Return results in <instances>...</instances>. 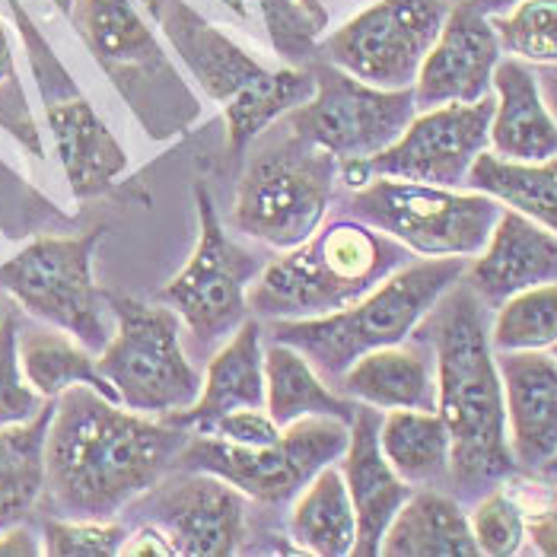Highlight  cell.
Listing matches in <instances>:
<instances>
[{"instance_id": "obj_1", "label": "cell", "mask_w": 557, "mask_h": 557, "mask_svg": "<svg viewBox=\"0 0 557 557\" xmlns=\"http://www.w3.org/2000/svg\"><path fill=\"white\" fill-rule=\"evenodd\" d=\"M188 430L122 408L89 386L54 401L45 443V494L58 516L115 519L175 469Z\"/></svg>"}, {"instance_id": "obj_2", "label": "cell", "mask_w": 557, "mask_h": 557, "mask_svg": "<svg viewBox=\"0 0 557 557\" xmlns=\"http://www.w3.org/2000/svg\"><path fill=\"white\" fill-rule=\"evenodd\" d=\"M421 335H428L433 347L436 411L453 440L449 478L466 497L487 494L516 472V456L487 306L466 277L433 306L421 322Z\"/></svg>"}, {"instance_id": "obj_3", "label": "cell", "mask_w": 557, "mask_h": 557, "mask_svg": "<svg viewBox=\"0 0 557 557\" xmlns=\"http://www.w3.org/2000/svg\"><path fill=\"white\" fill-rule=\"evenodd\" d=\"M405 264L408 249L392 236L363 220H335L264 264L249 306L271 322L332 315L363 300Z\"/></svg>"}, {"instance_id": "obj_4", "label": "cell", "mask_w": 557, "mask_h": 557, "mask_svg": "<svg viewBox=\"0 0 557 557\" xmlns=\"http://www.w3.org/2000/svg\"><path fill=\"white\" fill-rule=\"evenodd\" d=\"M469 271L459 256L428 258L398 268L363 300L319 319H281L271 325V338L297 347L319 370L322 380H342L344 370L363 354L411 338Z\"/></svg>"}, {"instance_id": "obj_5", "label": "cell", "mask_w": 557, "mask_h": 557, "mask_svg": "<svg viewBox=\"0 0 557 557\" xmlns=\"http://www.w3.org/2000/svg\"><path fill=\"white\" fill-rule=\"evenodd\" d=\"M338 175L342 160L290 125L268 134L236 185L233 226L287 252L322 226Z\"/></svg>"}, {"instance_id": "obj_6", "label": "cell", "mask_w": 557, "mask_h": 557, "mask_svg": "<svg viewBox=\"0 0 557 557\" xmlns=\"http://www.w3.org/2000/svg\"><path fill=\"white\" fill-rule=\"evenodd\" d=\"M347 211L408 252L428 258L478 256L504 214L500 201L484 191H456L386 175L357 185Z\"/></svg>"}, {"instance_id": "obj_7", "label": "cell", "mask_w": 557, "mask_h": 557, "mask_svg": "<svg viewBox=\"0 0 557 557\" xmlns=\"http://www.w3.org/2000/svg\"><path fill=\"white\" fill-rule=\"evenodd\" d=\"M102 233L96 226L84 236H42L0 264V290L92 354H102L115 335L109 294L92 281V256Z\"/></svg>"}, {"instance_id": "obj_8", "label": "cell", "mask_w": 557, "mask_h": 557, "mask_svg": "<svg viewBox=\"0 0 557 557\" xmlns=\"http://www.w3.org/2000/svg\"><path fill=\"white\" fill-rule=\"evenodd\" d=\"M115 335L99 354V370L119 401L153 418L185 411L198 401L205 380L182 347V319L172 306H150L109 294Z\"/></svg>"}, {"instance_id": "obj_9", "label": "cell", "mask_w": 557, "mask_h": 557, "mask_svg": "<svg viewBox=\"0 0 557 557\" xmlns=\"http://www.w3.org/2000/svg\"><path fill=\"white\" fill-rule=\"evenodd\" d=\"M350 424L338 418H302L271 443V446H236L216 436L191 433L182 446L175 469L211 472L258 504H287L325 466L344 459Z\"/></svg>"}, {"instance_id": "obj_10", "label": "cell", "mask_w": 557, "mask_h": 557, "mask_svg": "<svg viewBox=\"0 0 557 557\" xmlns=\"http://www.w3.org/2000/svg\"><path fill=\"white\" fill-rule=\"evenodd\" d=\"M309 71L315 77V96L287 115V125L342 163L383 153L418 115L411 86L383 89L363 84L329 61H315Z\"/></svg>"}, {"instance_id": "obj_11", "label": "cell", "mask_w": 557, "mask_h": 557, "mask_svg": "<svg viewBox=\"0 0 557 557\" xmlns=\"http://www.w3.org/2000/svg\"><path fill=\"white\" fill-rule=\"evenodd\" d=\"M195 201L198 246L188 264L160 290V302L178 312L198 342L216 344L246 322L249 290L264 271V261L226 236L205 185L195 188Z\"/></svg>"}, {"instance_id": "obj_12", "label": "cell", "mask_w": 557, "mask_h": 557, "mask_svg": "<svg viewBox=\"0 0 557 557\" xmlns=\"http://www.w3.org/2000/svg\"><path fill=\"white\" fill-rule=\"evenodd\" d=\"M449 10V0H376L319 45V54L363 84L408 89Z\"/></svg>"}, {"instance_id": "obj_13", "label": "cell", "mask_w": 557, "mask_h": 557, "mask_svg": "<svg viewBox=\"0 0 557 557\" xmlns=\"http://www.w3.org/2000/svg\"><path fill=\"white\" fill-rule=\"evenodd\" d=\"M494 106L497 99L484 96L478 102L436 106L414 115L405 134L383 153L370 160L342 163L344 185L357 188L376 175L443 188L469 185V172L491 144Z\"/></svg>"}, {"instance_id": "obj_14", "label": "cell", "mask_w": 557, "mask_h": 557, "mask_svg": "<svg viewBox=\"0 0 557 557\" xmlns=\"http://www.w3.org/2000/svg\"><path fill=\"white\" fill-rule=\"evenodd\" d=\"M166 532L175 555L226 557L246 535V494L211 472L172 469L128 507Z\"/></svg>"}, {"instance_id": "obj_15", "label": "cell", "mask_w": 557, "mask_h": 557, "mask_svg": "<svg viewBox=\"0 0 557 557\" xmlns=\"http://www.w3.org/2000/svg\"><path fill=\"white\" fill-rule=\"evenodd\" d=\"M500 36L491 16L469 3H453L446 26L421 64L414 81L418 112L453 102H478L491 96L500 58Z\"/></svg>"}, {"instance_id": "obj_16", "label": "cell", "mask_w": 557, "mask_h": 557, "mask_svg": "<svg viewBox=\"0 0 557 557\" xmlns=\"http://www.w3.org/2000/svg\"><path fill=\"white\" fill-rule=\"evenodd\" d=\"M380 424L383 411L360 405L350 421V440L344 449L342 474L357 513V557L383 555L388 525L411 497V484L398 478L380 446Z\"/></svg>"}, {"instance_id": "obj_17", "label": "cell", "mask_w": 557, "mask_h": 557, "mask_svg": "<svg viewBox=\"0 0 557 557\" xmlns=\"http://www.w3.org/2000/svg\"><path fill=\"white\" fill-rule=\"evenodd\" d=\"M557 281V236L532 216L504 208L487 246L466 271V284L487 309Z\"/></svg>"}, {"instance_id": "obj_18", "label": "cell", "mask_w": 557, "mask_h": 557, "mask_svg": "<svg viewBox=\"0 0 557 557\" xmlns=\"http://www.w3.org/2000/svg\"><path fill=\"white\" fill-rule=\"evenodd\" d=\"M516 466L542 469L557 453V357L545 350H497Z\"/></svg>"}, {"instance_id": "obj_19", "label": "cell", "mask_w": 557, "mask_h": 557, "mask_svg": "<svg viewBox=\"0 0 557 557\" xmlns=\"http://www.w3.org/2000/svg\"><path fill=\"white\" fill-rule=\"evenodd\" d=\"M144 3L163 26L166 39L182 54L195 81L216 102L226 106L268 77V67H261L233 39H226L216 26L201 20L185 0H144Z\"/></svg>"}, {"instance_id": "obj_20", "label": "cell", "mask_w": 557, "mask_h": 557, "mask_svg": "<svg viewBox=\"0 0 557 557\" xmlns=\"http://www.w3.org/2000/svg\"><path fill=\"white\" fill-rule=\"evenodd\" d=\"M494 153L513 163H542L557 157V122L542 96L539 77L519 58H507L494 71Z\"/></svg>"}, {"instance_id": "obj_21", "label": "cell", "mask_w": 557, "mask_h": 557, "mask_svg": "<svg viewBox=\"0 0 557 557\" xmlns=\"http://www.w3.org/2000/svg\"><path fill=\"white\" fill-rule=\"evenodd\" d=\"M264 392H268V386H264L261 325L246 319L214 354L198 401L185 411L166 414V421L185 428L188 433H198L230 411L264 408Z\"/></svg>"}, {"instance_id": "obj_22", "label": "cell", "mask_w": 557, "mask_h": 557, "mask_svg": "<svg viewBox=\"0 0 557 557\" xmlns=\"http://www.w3.org/2000/svg\"><path fill=\"white\" fill-rule=\"evenodd\" d=\"M48 125L54 134V147L61 166L67 172L71 191L77 198H92L106 191L128 170V153L81 96L48 102Z\"/></svg>"}, {"instance_id": "obj_23", "label": "cell", "mask_w": 557, "mask_h": 557, "mask_svg": "<svg viewBox=\"0 0 557 557\" xmlns=\"http://www.w3.org/2000/svg\"><path fill=\"white\" fill-rule=\"evenodd\" d=\"M347 398L380 408L398 411H436V370L418 347H380L363 354L357 363H350L338 380Z\"/></svg>"}, {"instance_id": "obj_24", "label": "cell", "mask_w": 557, "mask_h": 557, "mask_svg": "<svg viewBox=\"0 0 557 557\" xmlns=\"http://www.w3.org/2000/svg\"><path fill=\"white\" fill-rule=\"evenodd\" d=\"M388 557H472L481 555L474 542L472 519L456 497L440 491L411 494L395 513L383 539Z\"/></svg>"}, {"instance_id": "obj_25", "label": "cell", "mask_w": 557, "mask_h": 557, "mask_svg": "<svg viewBox=\"0 0 557 557\" xmlns=\"http://www.w3.org/2000/svg\"><path fill=\"white\" fill-rule=\"evenodd\" d=\"M264 408L277 428H290L302 418H338L344 424L354 421L360 401H350L325 386L319 370L290 344L274 342L264 350Z\"/></svg>"}, {"instance_id": "obj_26", "label": "cell", "mask_w": 557, "mask_h": 557, "mask_svg": "<svg viewBox=\"0 0 557 557\" xmlns=\"http://www.w3.org/2000/svg\"><path fill=\"white\" fill-rule=\"evenodd\" d=\"M77 26L99 64L119 74V84L128 74L166 71L160 45L131 0H81Z\"/></svg>"}, {"instance_id": "obj_27", "label": "cell", "mask_w": 557, "mask_h": 557, "mask_svg": "<svg viewBox=\"0 0 557 557\" xmlns=\"http://www.w3.org/2000/svg\"><path fill=\"white\" fill-rule=\"evenodd\" d=\"M290 539L302 552L322 557L354 555L357 513L347 481L335 466H325L297 497L290 513Z\"/></svg>"}, {"instance_id": "obj_28", "label": "cell", "mask_w": 557, "mask_h": 557, "mask_svg": "<svg viewBox=\"0 0 557 557\" xmlns=\"http://www.w3.org/2000/svg\"><path fill=\"white\" fill-rule=\"evenodd\" d=\"M54 401L26 424L0 428V532L23 522L45 494V443Z\"/></svg>"}, {"instance_id": "obj_29", "label": "cell", "mask_w": 557, "mask_h": 557, "mask_svg": "<svg viewBox=\"0 0 557 557\" xmlns=\"http://www.w3.org/2000/svg\"><path fill=\"white\" fill-rule=\"evenodd\" d=\"M380 446L408 484H436L453 466V440L440 411H388L380 424Z\"/></svg>"}, {"instance_id": "obj_30", "label": "cell", "mask_w": 557, "mask_h": 557, "mask_svg": "<svg viewBox=\"0 0 557 557\" xmlns=\"http://www.w3.org/2000/svg\"><path fill=\"white\" fill-rule=\"evenodd\" d=\"M20 360L29 383L42 392L48 401H58L67 388L89 386L102 392L106 398L119 401V392L102 376L92 350L84 347L67 332L54 329H29L20 332Z\"/></svg>"}, {"instance_id": "obj_31", "label": "cell", "mask_w": 557, "mask_h": 557, "mask_svg": "<svg viewBox=\"0 0 557 557\" xmlns=\"http://www.w3.org/2000/svg\"><path fill=\"white\" fill-rule=\"evenodd\" d=\"M469 188L532 216L557 236V157L542 163H513L484 150L469 172Z\"/></svg>"}, {"instance_id": "obj_32", "label": "cell", "mask_w": 557, "mask_h": 557, "mask_svg": "<svg viewBox=\"0 0 557 557\" xmlns=\"http://www.w3.org/2000/svg\"><path fill=\"white\" fill-rule=\"evenodd\" d=\"M315 96V77L306 67H281L268 71L264 81H258L252 89L236 96L223 106L226 128H230V153H243L261 131H268L281 115H290Z\"/></svg>"}, {"instance_id": "obj_33", "label": "cell", "mask_w": 557, "mask_h": 557, "mask_svg": "<svg viewBox=\"0 0 557 557\" xmlns=\"http://www.w3.org/2000/svg\"><path fill=\"white\" fill-rule=\"evenodd\" d=\"M494 350H548L557 344V281L516 294L491 322Z\"/></svg>"}, {"instance_id": "obj_34", "label": "cell", "mask_w": 557, "mask_h": 557, "mask_svg": "<svg viewBox=\"0 0 557 557\" xmlns=\"http://www.w3.org/2000/svg\"><path fill=\"white\" fill-rule=\"evenodd\" d=\"M494 29L519 61L557 64V0H522L494 16Z\"/></svg>"}, {"instance_id": "obj_35", "label": "cell", "mask_w": 557, "mask_h": 557, "mask_svg": "<svg viewBox=\"0 0 557 557\" xmlns=\"http://www.w3.org/2000/svg\"><path fill=\"white\" fill-rule=\"evenodd\" d=\"M45 405L48 398L29 383L20 360V322L7 312L0 319V428L33 421Z\"/></svg>"}, {"instance_id": "obj_36", "label": "cell", "mask_w": 557, "mask_h": 557, "mask_svg": "<svg viewBox=\"0 0 557 557\" xmlns=\"http://www.w3.org/2000/svg\"><path fill=\"white\" fill-rule=\"evenodd\" d=\"M128 529L112 519H67L54 516L42 525V555L115 557L122 555Z\"/></svg>"}, {"instance_id": "obj_37", "label": "cell", "mask_w": 557, "mask_h": 557, "mask_svg": "<svg viewBox=\"0 0 557 557\" xmlns=\"http://www.w3.org/2000/svg\"><path fill=\"white\" fill-rule=\"evenodd\" d=\"M472 532L478 552L491 557H510L522 552L525 535V510L513 491L491 487L472 513Z\"/></svg>"}, {"instance_id": "obj_38", "label": "cell", "mask_w": 557, "mask_h": 557, "mask_svg": "<svg viewBox=\"0 0 557 557\" xmlns=\"http://www.w3.org/2000/svg\"><path fill=\"white\" fill-rule=\"evenodd\" d=\"M258 3L277 54L290 61L309 58L319 33L325 29V10L315 0H258Z\"/></svg>"}, {"instance_id": "obj_39", "label": "cell", "mask_w": 557, "mask_h": 557, "mask_svg": "<svg viewBox=\"0 0 557 557\" xmlns=\"http://www.w3.org/2000/svg\"><path fill=\"white\" fill-rule=\"evenodd\" d=\"M522 491H513L525 510V535L539 555L557 557V478L555 484L522 481Z\"/></svg>"}, {"instance_id": "obj_40", "label": "cell", "mask_w": 557, "mask_h": 557, "mask_svg": "<svg viewBox=\"0 0 557 557\" xmlns=\"http://www.w3.org/2000/svg\"><path fill=\"white\" fill-rule=\"evenodd\" d=\"M198 433L236 443V446H271L284 433V428L274 424L268 408H243V411H230V414L216 418Z\"/></svg>"}, {"instance_id": "obj_41", "label": "cell", "mask_w": 557, "mask_h": 557, "mask_svg": "<svg viewBox=\"0 0 557 557\" xmlns=\"http://www.w3.org/2000/svg\"><path fill=\"white\" fill-rule=\"evenodd\" d=\"M122 555L175 557V545L166 539V532H163V529H157V525H150V522H140V529H137V532H128Z\"/></svg>"}, {"instance_id": "obj_42", "label": "cell", "mask_w": 557, "mask_h": 557, "mask_svg": "<svg viewBox=\"0 0 557 557\" xmlns=\"http://www.w3.org/2000/svg\"><path fill=\"white\" fill-rule=\"evenodd\" d=\"M0 555H42V545H36V535L23 522H16V525L0 532Z\"/></svg>"}, {"instance_id": "obj_43", "label": "cell", "mask_w": 557, "mask_h": 557, "mask_svg": "<svg viewBox=\"0 0 557 557\" xmlns=\"http://www.w3.org/2000/svg\"><path fill=\"white\" fill-rule=\"evenodd\" d=\"M7 92L20 96V86H16V71H13V51H10V39H7V26L0 20V106H7Z\"/></svg>"}, {"instance_id": "obj_44", "label": "cell", "mask_w": 557, "mask_h": 557, "mask_svg": "<svg viewBox=\"0 0 557 557\" xmlns=\"http://www.w3.org/2000/svg\"><path fill=\"white\" fill-rule=\"evenodd\" d=\"M535 77H539L542 96H545V102H548V109H552L557 122V64H542V71Z\"/></svg>"}, {"instance_id": "obj_45", "label": "cell", "mask_w": 557, "mask_h": 557, "mask_svg": "<svg viewBox=\"0 0 557 557\" xmlns=\"http://www.w3.org/2000/svg\"><path fill=\"white\" fill-rule=\"evenodd\" d=\"M462 3H469L478 13H484V16H500V13L513 10L516 3H522V0H462Z\"/></svg>"}, {"instance_id": "obj_46", "label": "cell", "mask_w": 557, "mask_h": 557, "mask_svg": "<svg viewBox=\"0 0 557 557\" xmlns=\"http://www.w3.org/2000/svg\"><path fill=\"white\" fill-rule=\"evenodd\" d=\"M542 472L548 474V478H557V453L548 459V462H545V466H542Z\"/></svg>"}, {"instance_id": "obj_47", "label": "cell", "mask_w": 557, "mask_h": 557, "mask_svg": "<svg viewBox=\"0 0 557 557\" xmlns=\"http://www.w3.org/2000/svg\"><path fill=\"white\" fill-rule=\"evenodd\" d=\"M226 3H230V7H233L236 13H246V7H243V0H226Z\"/></svg>"}, {"instance_id": "obj_48", "label": "cell", "mask_w": 557, "mask_h": 557, "mask_svg": "<svg viewBox=\"0 0 557 557\" xmlns=\"http://www.w3.org/2000/svg\"><path fill=\"white\" fill-rule=\"evenodd\" d=\"M3 315H7V312H3V306H0V319H3Z\"/></svg>"}, {"instance_id": "obj_49", "label": "cell", "mask_w": 557, "mask_h": 557, "mask_svg": "<svg viewBox=\"0 0 557 557\" xmlns=\"http://www.w3.org/2000/svg\"><path fill=\"white\" fill-rule=\"evenodd\" d=\"M552 354H555V357H557V344H555V347H552Z\"/></svg>"}, {"instance_id": "obj_50", "label": "cell", "mask_w": 557, "mask_h": 557, "mask_svg": "<svg viewBox=\"0 0 557 557\" xmlns=\"http://www.w3.org/2000/svg\"><path fill=\"white\" fill-rule=\"evenodd\" d=\"M449 3H462V0H449Z\"/></svg>"}]
</instances>
